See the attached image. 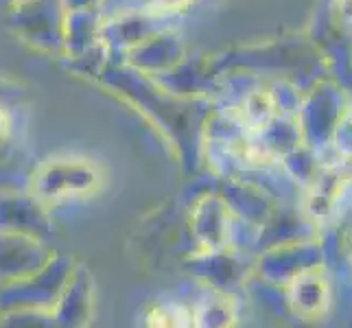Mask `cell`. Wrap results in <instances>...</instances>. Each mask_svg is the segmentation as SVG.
Wrapping results in <instances>:
<instances>
[{"label":"cell","instance_id":"6da1fadb","mask_svg":"<svg viewBox=\"0 0 352 328\" xmlns=\"http://www.w3.org/2000/svg\"><path fill=\"white\" fill-rule=\"evenodd\" d=\"M294 305L307 318H320L331 307V287L320 272H307L294 283Z\"/></svg>","mask_w":352,"mask_h":328},{"label":"cell","instance_id":"7a4b0ae2","mask_svg":"<svg viewBox=\"0 0 352 328\" xmlns=\"http://www.w3.org/2000/svg\"><path fill=\"white\" fill-rule=\"evenodd\" d=\"M342 175L337 171H326L313 186V215L315 219H326L331 217V212L335 210V204L339 201V195H342Z\"/></svg>","mask_w":352,"mask_h":328}]
</instances>
